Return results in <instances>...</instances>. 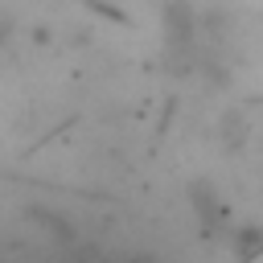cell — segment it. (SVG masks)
Wrapping results in <instances>:
<instances>
[{
	"label": "cell",
	"instance_id": "6da1fadb",
	"mask_svg": "<svg viewBox=\"0 0 263 263\" xmlns=\"http://www.w3.org/2000/svg\"><path fill=\"white\" fill-rule=\"evenodd\" d=\"M160 29H164V49L173 58H185L197 49V8L189 0H168L160 12Z\"/></svg>",
	"mask_w": 263,
	"mask_h": 263
}]
</instances>
